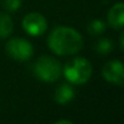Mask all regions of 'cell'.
I'll return each instance as SVG.
<instances>
[{"label":"cell","mask_w":124,"mask_h":124,"mask_svg":"<svg viewBox=\"0 0 124 124\" xmlns=\"http://www.w3.org/2000/svg\"><path fill=\"white\" fill-rule=\"evenodd\" d=\"M23 31L31 37H40L47 29L46 18L39 12H31L24 16L22 21Z\"/></svg>","instance_id":"cell-5"},{"label":"cell","mask_w":124,"mask_h":124,"mask_svg":"<svg viewBox=\"0 0 124 124\" xmlns=\"http://www.w3.org/2000/svg\"><path fill=\"white\" fill-rule=\"evenodd\" d=\"M102 77L112 84L123 86L124 84V68L119 60L108 61L102 68Z\"/></svg>","instance_id":"cell-6"},{"label":"cell","mask_w":124,"mask_h":124,"mask_svg":"<svg viewBox=\"0 0 124 124\" xmlns=\"http://www.w3.org/2000/svg\"><path fill=\"white\" fill-rule=\"evenodd\" d=\"M62 73L68 80V83L82 85L90 79L93 74V66L90 61H88L86 58L76 57L67 62L66 66L62 68Z\"/></svg>","instance_id":"cell-2"},{"label":"cell","mask_w":124,"mask_h":124,"mask_svg":"<svg viewBox=\"0 0 124 124\" xmlns=\"http://www.w3.org/2000/svg\"><path fill=\"white\" fill-rule=\"evenodd\" d=\"M56 123H57V124H61V123H66V124H72V122H71V120H67V119H62V120H57Z\"/></svg>","instance_id":"cell-14"},{"label":"cell","mask_w":124,"mask_h":124,"mask_svg":"<svg viewBox=\"0 0 124 124\" xmlns=\"http://www.w3.org/2000/svg\"><path fill=\"white\" fill-rule=\"evenodd\" d=\"M5 51L12 60H16L20 62L31 60L34 54L33 45L27 39H23V38L10 39L5 45Z\"/></svg>","instance_id":"cell-4"},{"label":"cell","mask_w":124,"mask_h":124,"mask_svg":"<svg viewBox=\"0 0 124 124\" xmlns=\"http://www.w3.org/2000/svg\"><path fill=\"white\" fill-rule=\"evenodd\" d=\"M108 24L113 29H122L124 24V4L117 3L114 4L107 15Z\"/></svg>","instance_id":"cell-7"},{"label":"cell","mask_w":124,"mask_h":124,"mask_svg":"<svg viewBox=\"0 0 124 124\" xmlns=\"http://www.w3.org/2000/svg\"><path fill=\"white\" fill-rule=\"evenodd\" d=\"M34 76L41 82L54 83L62 76V66L60 61L51 56H40L33 65Z\"/></svg>","instance_id":"cell-3"},{"label":"cell","mask_w":124,"mask_h":124,"mask_svg":"<svg viewBox=\"0 0 124 124\" xmlns=\"http://www.w3.org/2000/svg\"><path fill=\"white\" fill-rule=\"evenodd\" d=\"M74 96H76V93H74V89L71 85V83L70 84H61L55 91L54 100L58 105H67L74 99Z\"/></svg>","instance_id":"cell-8"},{"label":"cell","mask_w":124,"mask_h":124,"mask_svg":"<svg viewBox=\"0 0 124 124\" xmlns=\"http://www.w3.org/2000/svg\"><path fill=\"white\" fill-rule=\"evenodd\" d=\"M106 31V24L101 20H93L88 24V32L91 35H101Z\"/></svg>","instance_id":"cell-11"},{"label":"cell","mask_w":124,"mask_h":124,"mask_svg":"<svg viewBox=\"0 0 124 124\" xmlns=\"http://www.w3.org/2000/svg\"><path fill=\"white\" fill-rule=\"evenodd\" d=\"M113 50V43L109 38H101L96 44V51L100 55H108Z\"/></svg>","instance_id":"cell-10"},{"label":"cell","mask_w":124,"mask_h":124,"mask_svg":"<svg viewBox=\"0 0 124 124\" xmlns=\"http://www.w3.org/2000/svg\"><path fill=\"white\" fill-rule=\"evenodd\" d=\"M12 31H14V22L11 17L5 12H0V39H5L10 37Z\"/></svg>","instance_id":"cell-9"},{"label":"cell","mask_w":124,"mask_h":124,"mask_svg":"<svg viewBox=\"0 0 124 124\" xmlns=\"http://www.w3.org/2000/svg\"><path fill=\"white\" fill-rule=\"evenodd\" d=\"M22 5V0H4V6L8 11L15 12Z\"/></svg>","instance_id":"cell-12"},{"label":"cell","mask_w":124,"mask_h":124,"mask_svg":"<svg viewBox=\"0 0 124 124\" xmlns=\"http://www.w3.org/2000/svg\"><path fill=\"white\" fill-rule=\"evenodd\" d=\"M123 39H124V34L122 33L120 34V38H119V47L123 50V46H124V44H123Z\"/></svg>","instance_id":"cell-13"},{"label":"cell","mask_w":124,"mask_h":124,"mask_svg":"<svg viewBox=\"0 0 124 124\" xmlns=\"http://www.w3.org/2000/svg\"><path fill=\"white\" fill-rule=\"evenodd\" d=\"M82 34L72 27L58 26L54 28L47 37V46L58 56L76 55L83 49Z\"/></svg>","instance_id":"cell-1"}]
</instances>
